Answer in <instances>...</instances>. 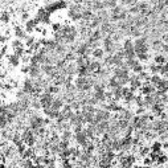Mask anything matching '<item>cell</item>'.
I'll use <instances>...</instances> for the list:
<instances>
[{"instance_id":"7a4b0ae2","label":"cell","mask_w":168,"mask_h":168,"mask_svg":"<svg viewBox=\"0 0 168 168\" xmlns=\"http://www.w3.org/2000/svg\"><path fill=\"white\" fill-rule=\"evenodd\" d=\"M10 21H11V13L8 11H3V13H2V23H3V25L8 24Z\"/></svg>"},{"instance_id":"3957f363","label":"cell","mask_w":168,"mask_h":168,"mask_svg":"<svg viewBox=\"0 0 168 168\" xmlns=\"http://www.w3.org/2000/svg\"><path fill=\"white\" fill-rule=\"evenodd\" d=\"M103 4H105V8H110V10H113V8L117 7V0H102Z\"/></svg>"},{"instance_id":"6da1fadb","label":"cell","mask_w":168,"mask_h":168,"mask_svg":"<svg viewBox=\"0 0 168 168\" xmlns=\"http://www.w3.org/2000/svg\"><path fill=\"white\" fill-rule=\"evenodd\" d=\"M105 49L103 48H95V49L91 50V54H93V58L94 60H102L105 58Z\"/></svg>"}]
</instances>
